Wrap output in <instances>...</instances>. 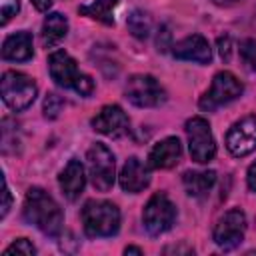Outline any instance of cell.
<instances>
[{
    "label": "cell",
    "instance_id": "obj_1",
    "mask_svg": "<svg viewBox=\"0 0 256 256\" xmlns=\"http://www.w3.org/2000/svg\"><path fill=\"white\" fill-rule=\"evenodd\" d=\"M24 218L46 236H58L64 224V214L58 202L42 188H30L24 198Z\"/></svg>",
    "mask_w": 256,
    "mask_h": 256
},
{
    "label": "cell",
    "instance_id": "obj_2",
    "mask_svg": "<svg viewBox=\"0 0 256 256\" xmlns=\"http://www.w3.org/2000/svg\"><path fill=\"white\" fill-rule=\"evenodd\" d=\"M82 226L90 238L114 236L120 228V210L108 200H88L82 208Z\"/></svg>",
    "mask_w": 256,
    "mask_h": 256
},
{
    "label": "cell",
    "instance_id": "obj_3",
    "mask_svg": "<svg viewBox=\"0 0 256 256\" xmlns=\"http://www.w3.org/2000/svg\"><path fill=\"white\" fill-rule=\"evenodd\" d=\"M86 160H88V172H90L92 186L98 192H108L114 186V178H116V162H114L112 150L106 144L96 142L88 148Z\"/></svg>",
    "mask_w": 256,
    "mask_h": 256
},
{
    "label": "cell",
    "instance_id": "obj_4",
    "mask_svg": "<svg viewBox=\"0 0 256 256\" xmlns=\"http://www.w3.org/2000/svg\"><path fill=\"white\" fill-rule=\"evenodd\" d=\"M36 94H38V86L30 76L16 72V70L4 72V76H2V100L6 102L8 108H12L16 112L26 110L36 100Z\"/></svg>",
    "mask_w": 256,
    "mask_h": 256
},
{
    "label": "cell",
    "instance_id": "obj_5",
    "mask_svg": "<svg viewBox=\"0 0 256 256\" xmlns=\"http://www.w3.org/2000/svg\"><path fill=\"white\" fill-rule=\"evenodd\" d=\"M244 92V86L242 82L228 70H222L214 76L212 80V86L202 94V98L198 100V106L206 112H212L232 100H236L240 94Z\"/></svg>",
    "mask_w": 256,
    "mask_h": 256
},
{
    "label": "cell",
    "instance_id": "obj_6",
    "mask_svg": "<svg viewBox=\"0 0 256 256\" xmlns=\"http://www.w3.org/2000/svg\"><path fill=\"white\" fill-rule=\"evenodd\" d=\"M186 136L190 156L198 164H208L216 156V142L210 130V124L202 116H192L186 120Z\"/></svg>",
    "mask_w": 256,
    "mask_h": 256
},
{
    "label": "cell",
    "instance_id": "obj_7",
    "mask_svg": "<svg viewBox=\"0 0 256 256\" xmlns=\"http://www.w3.org/2000/svg\"><path fill=\"white\" fill-rule=\"evenodd\" d=\"M142 220H144V228L148 234L160 236L166 230H170L172 224L176 222V206L172 204V200L164 192H156L146 202L144 212H142Z\"/></svg>",
    "mask_w": 256,
    "mask_h": 256
},
{
    "label": "cell",
    "instance_id": "obj_8",
    "mask_svg": "<svg viewBox=\"0 0 256 256\" xmlns=\"http://www.w3.org/2000/svg\"><path fill=\"white\" fill-rule=\"evenodd\" d=\"M126 98L138 108H156L166 102V90L150 74H134L126 82Z\"/></svg>",
    "mask_w": 256,
    "mask_h": 256
},
{
    "label": "cell",
    "instance_id": "obj_9",
    "mask_svg": "<svg viewBox=\"0 0 256 256\" xmlns=\"http://www.w3.org/2000/svg\"><path fill=\"white\" fill-rule=\"evenodd\" d=\"M244 232H246V214L240 208H232L224 212V216H220L212 236L220 248L232 250L244 240Z\"/></svg>",
    "mask_w": 256,
    "mask_h": 256
},
{
    "label": "cell",
    "instance_id": "obj_10",
    "mask_svg": "<svg viewBox=\"0 0 256 256\" xmlns=\"http://www.w3.org/2000/svg\"><path fill=\"white\" fill-rule=\"evenodd\" d=\"M226 148L236 158L256 150V116H244L232 124L226 134Z\"/></svg>",
    "mask_w": 256,
    "mask_h": 256
},
{
    "label": "cell",
    "instance_id": "obj_11",
    "mask_svg": "<svg viewBox=\"0 0 256 256\" xmlns=\"http://www.w3.org/2000/svg\"><path fill=\"white\" fill-rule=\"evenodd\" d=\"M92 128L104 136H112V138H120L124 134H128L130 130V120L126 116V112L118 106V104H106L100 108V112L92 118Z\"/></svg>",
    "mask_w": 256,
    "mask_h": 256
},
{
    "label": "cell",
    "instance_id": "obj_12",
    "mask_svg": "<svg viewBox=\"0 0 256 256\" xmlns=\"http://www.w3.org/2000/svg\"><path fill=\"white\" fill-rule=\"evenodd\" d=\"M48 70L52 80L62 88H74V82L80 76L76 60L64 50H54L48 56Z\"/></svg>",
    "mask_w": 256,
    "mask_h": 256
},
{
    "label": "cell",
    "instance_id": "obj_13",
    "mask_svg": "<svg viewBox=\"0 0 256 256\" xmlns=\"http://www.w3.org/2000/svg\"><path fill=\"white\" fill-rule=\"evenodd\" d=\"M172 54L178 60H190V62H198V64H208L212 60V48H210L208 40L200 34H192V36H186L180 42H176L172 46Z\"/></svg>",
    "mask_w": 256,
    "mask_h": 256
},
{
    "label": "cell",
    "instance_id": "obj_14",
    "mask_svg": "<svg viewBox=\"0 0 256 256\" xmlns=\"http://www.w3.org/2000/svg\"><path fill=\"white\" fill-rule=\"evenodd\" d=\"M182 156V144L176 136H168L160 142H156L148 154V166L154 170H164L172 168L178 164Z\"/></svg>",
    "mask_w": 256,
    "mask_h": 256
},
{
    "label": "cell",
    "instance_id": "obj_15",
    "mask_svg": "<svg viewBox=\"0 0 256 256\" xmlns=\"http://www.w3.org/2000/svg\"><path fill=\"white\" fill-rule=\"evenodd\" d=\"M150 166H144L136 156L128 158L120 170V186L124 192H130V194H138L142 192L144 188H148L150 184V172H148Z\"/></svg>",
    "mask_w": 256,
    "mask_h": 256
},
{
    "label": "cell",
    "instance_id": "obj_16",
    "mask_svg": "<svg viewBox=\"0 0 256 256\" xmlns=\"http://www.w3.org/2000/svg\"><path fill=\"white\" fill-rule=\"evenodd\" d=\"M58 184H60L62 194H64L70 202H74V200L82 194L84 184H86V174H84L82 162L76 160V158L68 160V164L64 166V170H62L60 176H58Z\"/></svg>",
    "mask_w": 256,
    "mask_h": 256
},
{
    "label": "cell",
    "instance_id": "obj_17",
    "mask_svg": "<svg viewBox=\"0 0 256 256\" xmlns=\"http://www.w3.org/2000/svg\"><path fill=\"white\" fill-rule=\"evenodd\" d=\"M34 54L32 48V34L26 30H20L16 34H10L2 44V58L10 62H26Z\"/></svg>",
    "mask_w": 256,
    "mask_h": 256
},
{
    "label": "cell",
    "instance_id": "obj_18",
    "mask_svg": "<svg viewBox=\"0 0 256 256\" xmlns=\"http://www.w3.org/2000/svg\"><path fill=\"white\" fill-rule=\"evenodd\" d=\"M68 34V20L60 12H50L44 18L42 24V46L44 48H54L60 44Z\"/></svg>",
    "mask_w": 256,
    "mask_h": 256
},
{
    "label": "cell",
    "instance_id": "obj_19",
    "mask_svg": "<svg viewBox=\"0 0 256 256\" xmlns=\"http://www.w3.org/2000/svg\"><path fill=\"white\" fill-rule=\"evenodd\" d=\"M182 182H184V188L190 196L202 198L212 190V186L216 182V172L214 170H202V172L188 170L182 174Z\"/></svg>",
    "mask_w": 256,
    "mask_h": 256
},
{
    "label": "cell",
    "instance_id": "obj_20",
    "mask_svg": "<svg viewBox=\"0 0 256 256\" xmlns=\"http://www.w3.org/2000/svg\"><path fill=\"white\" fill-rule=\"evenodd\" d=\"M118 6V0H94L90 4H84L78 8L80 14L88 16V18H94L106 26H112L114 24V8Z\"/></svg>",
    "mask_w": 256,
    "mask_h": 256
},
{
    "label": "cell",
    "instance_id": "obj_21",
    "mask_svg": "<svg viewBox=\"0 0 256 256\" xmlns=\"http://www.w3.org/2000/svg\"><path fill=\"white\" fill-rule=\"evenodd\" d=\"M126 26L136 38H146L150 34V30H152V18L142 10H134L126 18Z\"/></svg>",
    "mask_w": 256,
    "mask_h": 256
},
{
    "label": "cell",
    "instance_id": "obj_22",
    "mask_svg": "<svg viewBox=\"0 0 256 256\" xmlns=\"http://www.w3.org/2000/svg\"><path fill=\"white\" fill-rule=\"evenodd\" d=\"M240 58L248 70L256 72V40L248 38L240 42Z\"/></svg>",
    "mask_w": 256,
    "mask_h": 256
},
{
    "label": "cell",
    "instance_id": "obj_23",
    "mask_svg": "<svg viewBox=\"0 0 256 256\" xmlns=\"http://www.w3.org/2000/svg\"><path fill=\"white\" fill-rule=\"evenodd\" d=\"M62 106H64V100L58 96V94H54V92H50L46 98H44V116L46 118H56L58 114H60V110H62Z\"/></svg>",
    "mask_w": 256,
    "mask_h": 256
},
{
    "label": "cell",
    "instance_id": "obj_24",
    "mask_svg": "<svg viewBox=\"0 0 256 256\" xmlns=\"http://www.w3.org/2000/svg\"><path fill=\"white\" fill-rule=\"evenodd\" d=\"M36 252V248L32 246V242L28 240V238H18V240H14L6 250H4V254L6 256H10V254H24V256H32Z\"/></svg>",
    "mask_w": 256,
    "mask_h": 256
},
{
    "label": "cell",
    "instance_id": "obj_25",
    "mask_svg": "<svg viewBox=\"0 0 256 256\" xmlns=\"http://www.w3.org/2000/svg\"><path fill=\"white\" fill-rule=\"evenodd\" d=\"M74 90L82 96H90L94 92V80L88 76V74H80L78 80L74 82Z\"/></svg>",
    "mask_w": 256,
    "mask_h": 256
},
{
    "label": "cell",
    "instance_id": "obj_26",
    "mask_svg": "<svg viewBox=\"0 0 256 256\" xmlns=\"http://www.w3.org/2000/svg\"><path fill=\"white\" fill-rule=\"evenodd\" d=\"M20 10V0H0V12H2V24H6L16 12Z\"/></svg>",
    "mask_w": 256,
    "mask_h": 256
},
{
    "label": "cell",
    "instance_id": "obj_27",
    "mask_svg": "<svg viewBox=\"0 0 256 256\" xmlns=\"http://www.w3.org/2000/svg\"><path fill=\"white\" fill-rule=\"evenodd\" d=\"M170 40H172L170 30H168L166 26H162V28L158 30V38H156V46H158V50L164 52L166 48H170Z\"/></svg>",
    "mask_w": 256,
    "mask_h": 256
},
{
    "label": "cell",
    "instance_id": "obj_28",
    "mask_svg": "<svg viewBox=\"0 0 256 256\" xmlns=\"http://www.w3.org/2000/svg\"><path fill=\"white\" fill-rule=\"evenodd\" d=\"M218 52L222 60H230V52H232V40L228 36H220L218 38Z\"/></svg>",
    "mask_w": 256,
    "mask_h": 256
},
{
    "label": "cell",
    "instance_id": "obj_29",
    "mask_svg": "<svg viewBox=\"0 0 256 256\" xmlns=\"http://www.w3.org/2000/svg\"><path fill=\"white\" fill-rule=\"evenodd\" d=\"M10 204H12V196H10L8 184H6V180H4V204H2V218L8 214V210H10Z\"/></svg>",
    "mask_w": 256,
    "mask_h": 256
},
{
    "label": "cell",
    "instance_id": "obj_30",
    "mask_svg": "<svg viewBox=\"0 0 256 256\" xmlns=\"http://www.w3.org/2000/svg\"><path fill=\"white\" fill-rule=\"evenodd\" d=\"M246 180H248V188H250L252 192H256V162H254V164H250Z\"/></svg>",
    "mask_w": 256,
    "mask_h": 256
},
{
    "label": "cell",
    "instance_id": "obj_31",
    "mask_svg": "<svg viewBox=\"0 0 256 256\" xmlns=\"http://www.w3.org/2000/svg\"><path fill=\"white\" fill-rule=\"evenodd\" d=\"M30 2H32L34 8L40 10V12H46V10L52 6V0H30Z\"/></svg>",
    "mask_w": 256,
    "mask_h": 256
},
{
    "label": "cell",
    "instance_id": "obj_32",
    "mask_svg": "<svg viewBox=\"0 0 256 256\" xmlns=\"http://www.w3.org/2000/svg\"><path fill=\"white\" fill-rule=\"evenodd\" d=\"M216 6H234V4H238V2H242V0H212Z\"/></svg>",
    "mask_w": 256,
    "mask_h": 256
},
{
    "label": "cell",
    "instance_id": "obj_33",
    "mask_svg": "<svg viewBox=\"0 0 256 256\" xmlns=\"http://www.w3.org/2000/svg\"><path fill=\"white\" fill-rule=\"evenodd\" d=\"M124 254H142V250H140V248H136V246H126Z\"/></svg>",
    "mask_w": 256,
    "mask_h": 256
}]
</instances>
